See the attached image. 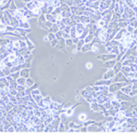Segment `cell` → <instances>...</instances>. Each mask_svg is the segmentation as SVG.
<instances>
[{
    "label": "cell",
    "mask_w": 137,
    "mask_h": 137,
    "mask_svg": "<svg viewBox=\"0 0 137 137\" xmlns=\"http://www.w3.org/2000/svg\"><path fill=\"white\" fill-rule=\"evenodd\" d=\"M52 6L54 7H59L61 6V2L60 0H52Z\"/></svg>",
    "instance_id": "cell-34"
},
{
    "label": "cell",
    "mask_w": 137,
    "mask_h": 137,
    "mask_svg": "<svg viewBox=\"0 0 137 137\" xmlns=\"http://www.w3.org/2000/svg\"><path fill=\"white\" fill-rule=\"evenodd\" d=\"M16 81H17V84H18V85H26V78L19 76V77L16 80Z\"/></svg>",
    "instance_id": "cell-19"
},
{
    "label": "cell",
    "mask_w": 137,
    "mask_h": 137,
    "mask_svg": "<svg viewBox=\"0 0 137 137\" xmlns=\"http://www.w3.org/2000/svg\"><path fill=\"white\" fill-rule=\"evenodd\" d=\"M66 131V126L64 125V123L61 122L59 123V127H58V132H65Z\"/></svg>",
    "instance_id": "cell-33"
},
{
    "label": "cell",
    "mask_w": 137,
    "mask_h": 137,
    "mask_svg": "<svg viewBox=\"0 0 137 137\" xmlns=\"http://www.w3.org/2000/svg\"><path fill=\"white\" fill-rule=\"evenodd\" d=\"M19 74H20V76L21 77H24V78H28L29 77V68H23L20 69V71H19Z\"/></svg>",
    "instance_id": "cell-11"
},
{
    "label": "cell",
    "mask_w": 137,
    "mask_h": 137,
    "mask_svg": "<svg viewBox=\"0 0 137 137\" xmlns=\"http://www.w3.org/2000/svg\"><path fill=\"white\" fill-rule=\"evenodd\" d=\"M64 112L66 114V117H67V118H71L73 115H74V113H75V109H74L73 107H69V108L65 110Z\"/></svg>",
    "instance_id": "cell-10"
},
{
    "label": "cell",
    "mask_w": 137,
    "mask_h": 137,
    "mask_svg": "<svg viewBox=\"0 0 137 137\" xmlns=\"http://www.w3.org/2000/svg\"><path fill=\"white\" fill-rule=\"evenodd\" d=\"M17 57H18V55L16 54L15 52H10V53H8L7 56H6V58L8 59L9 62H13L14 60L17 59Z\"/></svg>",
    "instance_id": "cell-17"
},
{
    "label": "cell",
    "mask_w": 137,
    "mask_h": 137,
    "mask_svg": "<svg viewBox=\"0 0 137 137\" xmlns=\"http://www.w3.org/2000/svg\"><path fill=\"white\" fill-rule=\"evenodd\" d=\"M26 42H27V50H32L33 49H34V45L32 44L31 41L27 40Z\"/></svg>",
    "instance_id": "cell-38"
},
{
    "label": "cell",
    "mask_w": 137,
    "mask_h": 137,
    "mask_svg": "<svg viewBox=\"0 0 137 137\" xmlns=\"http://www.w3.org/2000/svg\"><path fill=\"white\" fill-rule=\"evenodd\" d=\"M10 102H12L13 104H18V99H17V97L16 96H10Z\"/></svg>",
    "instance_id": "cell-39"
},
{
    "label": "cell",
    "mask_w": 137,
    "mask_h": 137,
    "mask_svg": "<svg viewBox=\"0 0 137 137\" xmlns=\"http://www.w3.org/2000/svg\"><path fill=\"white\" fill-rule=\"evenodd\" d=\"M93 38H94V35L89 33V34L84 37V42H85V43H91V40H92Z\"/></svg>",
    "instance_id": "cell-20"
},
{
    "label": "cell",
    "mask_w": 137,
    "mask_h": 137,
    "mask_svg": "<svg viewBox=\"0 0 137 137\" xmlns=\"http://www.w3.org/2000/svg\"><path fill=\"white\" fill-rule=\"evenodd\" d=\"M65 44L67 46H72L73 45L72 38L70 37V38H68V39H65Z\"/></svg>",
    "instance_id": "cell-44"
},
{
    "label": "cell",
    "mask_w": 137,
    "mask_h": 137,
    "mask_svg": "<svg viewBox=\"0 0 137 137\" xmlns=\"http://www.w3.org/2000/svg\"><path fill=\"white\" fill-rule=\"evenodd\" d=\"M35 84V81L32 78H27L26 79V86L27 87H32Z\"/></svg>",
    "instance_id": "cell-22"
},
{
    "label": "cell",
    "mask_w": 137,
    "mask_h": 137,
    "mask_svg": "<svg viewBox=\"0 0 137 137\" xmlns=\"http://www.w3.org/2000/svg\"><path fill=\"white\" fill-rule=\"evenodd\" d=\"M116 74H117V75L115 76V79H114V81L115 82L126 81V77H125L122 72H118V73H116Z\"/></svg>",
    "instance_id": "cell-9"
},
{
    "label": "cell",
    "mask_w": 137,
    "mask_h": 137,
    "mask_svg": "<svg viewBox=\"0 0 137 137\" xmlns=\"http://www.w3.org/2000/svg\"><path fill=\"white\" fill-rule=\"evenodd\" d=\"M115 76V72L113 71L112 68H109L103 75V80H111Z\"/></svg>",
    "instance_id": "cell-6"
},
{
    "label": "cell",
    "mask_w": 137,
    "mask_h": 137,
    "mask_svg": "<svg viewBox=\"0 0 137 137\" xmlns=\"http://www.w3.org/2000/svg\"><path fill=\"white\" fill-rule=\"evenodd\" d=\"M115 63H116V62H115V60H112V59H111V61H107V62H105L104 66L108 68H113V66L115 65Z\"/></svg>",
    "instance_id": "cell-26"
},
{
    "label": "cell",
    "mask_w": 137,
    "mask_h": 137,
    "mask_svg": "<svg viewBox=\"0 0 137 137\" xmlns=\"http://www.w3.org/2000/svg\"><path fill=\"white\" fill-rule=\"evenodd\" d=\"M111 101V104H112V107L114 108V109H120V106H121V100H119L118 99H114L112 100H110Z\"/></svg>",
    "instance_id": "cell-13"
},
{
    "label": "cell",
    "mask_w": 137,
    "mask_h": 137,
    "mask_svg": "<svg viewBox=\"0 0 137 137\" xmlns=\"http://www.w3.org/2000/svg\"><path fill=\"white\" fill-rule=\"evenodd\" d=\"M6 132H16V128H15V126H14V125L10 124L8 127H7V129H6Z\"/></svg>",
    "instance_id": "cell-41"
},
{
    "label": "cell",
    "mask_w": 137,
    "mask_h": 137,
    "mask_svg": "<svg viewBox=\"0 0 137 137\" xmlns=\"http://www.w3.org/2000/svg\"><path fill=\"white\" fill-rule=\"evenodd\" d=\"M26 61V59H25V56H18L17 57V59L14 60L12 64H13V66H18V65H22L24 62Z\"/></svg>",
    "instance_id": "cell-5"
},
{
    "label": "cell",
    "mask_w": 137,
    "mask_h": 137,
    "mask_svg": "<svg viewBox=\"0 0 137 137\" xmlns=\"http://www.w3.org/2000/svg\"><path fill=\"white\" fill-rule=\"evenodd\" d=\"M128 22V25H130V26H132V27H133L134 28L136 27V17L134 16V17H132V18H129L127 20Z\"/></svg>",
    "instance_id": "cell-16"
},
{
    "label": "cell",
    "mask_w": 137,
    "mask_h": 137,
    "mask_svg": "<svg viewBox=\"0 0 137 137\" xmlns=\"http://www.w3.org/2000/svg\"><path fill=\"white\" fill-rule=\"evenodd\" d=\"M46 20L49 21V22H51L52 24L53 23H56V19H55V17L52 15V14H46Z\"/></svg>",
    "instance_id": "cell-18"
},
{
    "label": "cell",
    "mask_w": 137,
    "mask_h": 137,
    "mask_svg": "<svg viewBox=\"0 0 137 137\" xmlns=\"http://www.w3.org/2000/svg\"><path fill=\"white\" fill-rule=\"evenodd\" d=\"M121 68H122V62H121V61L118 62L117 64L115 63V65L113 66V71L115 72V74L120 72V71H121Z\"/></svg>",
    "instance_id": "cell-21"
},
{
    "label": "cell",
    "mask_w": 137,
    "mask_h": 137,
    "mask_svg": "<svg viewBox=\"0 0 137 137\" xmlns=\"http://www.w3.org/2000/svg\"><path fill=\"white\" fill-rule=\"evenodd\" d=\"M1 99H2V96H1V94H0V100H1Z\"/></svg>",
    "instance_id": "cell-47"
},
{
    "label": "cell",
    "mask_w": 137,
    "mask_h": 137,
    "mask_svg": "<svg viewBox=\"0 0 137 137\" xmlns=\"http://www.w3.org/2000/svg\"><path fill=\"white\" fill-rule=\"evenodd\" d=\"M48 38H49V41H52L54 40V39H56V37H55V34L54 33H52V32H50V33H49L48 34Z\"/></svg>",
    "instance_id": "cell-35"
},
{
    "label": "cell",
    "mask_w": 137,
    "mask_h": 137,
    "mask_svg": "<svg viewBox=\"0 0 137 137\" xmlns=\"http://www.w3.org/2000/svg\"><path fill=\"white\" fill-rule=\"evenodd\" d=\"M18 27L23 28V29H28V28L30 27V25H29V23L28 22H19Z\"/></svg>",
    "instance_id": "cell-23"
},
{
    "label": "cell",
    "mask_w": 137,
    "mask_h": 137,
    "mask_svg": "<svg viewBox=\"0 0 137 137\" xmlns=\"http://www.w3.org/2000/svg\"><path fill=\"white\" fill-rule=\"evenodd\" d=\"M38 1H44V0H38Z\"/></svg>",
    "instance_id": "cell-48"
},
{
    "label": "cell",
    "mask_w": 137,
    "mask_h": 137,
    "mask_svg": "<svg viewBox=\"0 0 137 137\" xmlns=\"http://www.w3.org/2000/svg\"><path fill=\"white\" fill-rule=\"evenodd\" d=\"M62 18H63V17L61 16V14H58V15H56L55 16V19H56V22H60L61 20H62Z\"/></svg>",
    "instance_id": "cell-42"
},
{
    "label": "cell",
    "mask_w": 137,
    "mask_h": 137,
    "mask_svg": "<svg viewBox=\"0 0 137 137\" xmlns=\"http://www.w3.org/2000/svg\"><path fill=\"white\" fill-rule=\"evenodd\" d=\"M134 27H132V26H130V25H127V27H125V30H126V32H128V33H132V32L134 31Z\"/></svg>",
    "instance_id": "cell-37"
},
{
    "label": "cell",
    "mask_w": 137,
    "mask_h": 137,
    "mask_svg": "<svg viewBox=\"0 0 137 137\" xmlns=\"http://www.w3.org/2000/svg\"><path fill=\"white\" fill-rule=\"evenodd\" d=\"M33 97V100L36 101L37 103H38L39 101H40L43 98H44V96L42 95V94H38V95H34V96H32Z\"/></svg>",
    "instance_id": "cell-29"
},
{
    "label": "cell",
    "mask_w": 137,
    "mask_h": 137,
    "mask_svg": "<svg viewBox=\"0 0 137 137\" xmlns=\"http://www.w3.org/2000/svg\"><path fill=\"white\" fill-rule=\"evenodd\" d=\"M32 12V14H33V16H40L41 15V12H42V10H41V7H39V6H35L33 8L30 10Z\"/></svg>",
    "instance_id": "cell-12"
},
{
    "label": "cell",
    "mask_w": 137,
    "mask_h": 137,
    "mask_svg": "<svg viewBox=\"0 0 137 137\" xmlns=\"http://www.w3.org/2000/svg\"><path fill=\"white\" fill-rule=\"evenodd\" d=\"M121 71H122V73H123L125 77H127L128 73L131 71V69H130V66H122Z\"/></svg>",
    "instance_id": "cell-15"
},
{
    "label": "cell",
    "mask_w": 137,
    "mask_h": 137,
    "mask_svg": "<svg viewBox=\"0 0 137 137\" xmlns=\"http://www.w3.org/2000/svg\"><path fill=\"white\" fill-rule=\"evenodd\" d=\"M32 96L34 95H38V94H41V91L39 89H37V88H35V89H33L31 91V93H30Z\"/></svg>",
    "instance_id": "cell-32"
},
{
    "label": "cell",
    "mask_w": 137,
    "mask_h": 137,
    "mask_svg": "<svg viewBox=\"0 0 137 137\" xmlns=\"http://www.w3.org/2000/svg\"><path fill=\"white\" fill-rule=\"evenodd\" d=\"M10 76L13 78L14 80H17L19 76H20V74H19V71H17V72H12L10 73Z\"/></svg>",
    "instance_id": "cell-40"
},
{
    "label": "cell",
    "mask_w": 137,
    "mask_h": 137,
    "mask_svg": "<svg viewBox=\"0 0 137 137\" xmlns=\"http://www.w3.org/2000/svg\"><path fill=\"white\" fill-rule=\"evenodd\" d=\"M96 27L97 28H103V27H106V23L103 19H99V20H97V22H96Z\"/></svg>",
    "instance_id": "cell-14"
},
{
    "label": "cell",
    "mask_w": 137,
    "mask_h": 137,
    "mask_svg": "<svg viewBox=\"0 0 137 137\" xmlns=\"http://www.w3.org/2000/svg\"><path fill=\"white\" fill-rule=\"evenodd\" d=\"M91 50L93 53H98L100 51V46H99V44H94V45L91 46Z\"/></svg>",
    "instance_id": "cell-27"
},
{
    "label": "cell",
    "mask_w": 137,
    "mask_h": 137,
    "mask_svg": "<svg viewBox=\"0 0 137 137\" xmlns=\"http://www.w3.org/2000/svg\"><path fill=\"white\" fill-rule=\"evenodd\" d=\"M69 36H70L71 38H75V37H77V33H76L75 27H71L70 31H69Z\"/></svg>",
    "instance_id": "cell-28"
},
{
    "label": "cell",
    "mask_w": 137,
    "mask_h": 137,
    "mask_svg": "<svg viewBox=\"0 0 137 137\" xmlns=\"http://www.w3.org/2000/svg\"><path fill=\"white\" fill-rule=\"evenodd\" d=\"M135 15H136V13L132 8L128 7L127 6H124V9H123V12L122 14V18H123L124 20H128L129 18L134 17Z\"/></svg>",
    "instance_id": "cell-1"
},
{
    "label": "cell",
    "mask_w": 137,
    "mask_h": 137,
    "mask_svg": "<svg viewBox=\"0 0 137 137\" xmlns=\"http://www.w3.org/2000/svg\"><path fill=\"white\" fill-rule=\"evenodd\" d=\"M12 45H13L14 50H19V49H20V42H19L18 39H14V40H12Z\"/></svg>",
    "instance_id": "cell-24"
},
{
    "label": "cell",
    "mask_w": 137,
    "mask_h": 137,
    "mask_svg": "<svg viewBox=\"0 0 137 137\" xmlns=\"http://www.w3.org/2000/svg\"><path fill=\"white\" fill-rule=\"evenodd\" d=\"M6 31V24L4 22H0V32Z\"/></svg>",
    "instance_id": "cell-36"
},
{
    "label": "cell",
    "mask_w": 137,
    "mask_h": 137,
    "mask_svg": "<svg viewBox=\"0 0 137 137\" xmlns=\"http://www.w3.org/2000/svg\"><path fill=\"white\" fill-rule=\"evenodd\" d=\"M31 1H35V0H31Z\"/></svg>",
    "instance_id": "cell-49"
},
{
    "label": "cell",
    "mask_w": 137,
    "mask_h": 137,
    "mask_svg": "<svg viewBox=\"0 0 137 137\" xmlns=\"http://www.w3.org/2000/svg\"><path fill=\"white\" fill-rule=\"evenodd\" d=\"M19 42H20V49L27 48V42L25 40H19Z\"/></svg>",
    "instance_id": "cell-45"
},
{
    "label": "cell",
    "mask_w": 137,
    "mask_h": 137,
    "mask_svg": "<svg viewBox=\"0 0 137 137\" xmlns=\"http://www.w3.org/2000/svg\"><path fill=\"white\" fill-rule=\"evenodd\" d=\"M50 31L52 32V33H56V32H57L59 29V24H58V23H53V24H52V26H51V27H50Z\"/></svg>",
    "instance_id": "cell-25"
},
{
    "label": "cell",
    "mask_w": 137,
    "mask_h": 137,
    "mask_svg": "<svg viewBox=\"0 0 137 137\" xmlns=\"http://www.w3.org/2000/svg\"><path fill=\"white\" fill-rule=\"evenodd\" d=\"M69 107H72V104L70 103V102H65V103H63L62 104V109L63 110H66V109H68V108H69Z\"/></svg>",
    "instance_id": "cell-43"
},
{
    "label": "cell",
    "mask_w": 137,
    "mask_h": 137,
    "mask_svg": "<svg viewBox=\"0 0 137 137\" xmlns=\"http://www.w3.org/2000/svg\"><path fill=\"white\" fill-rule=\"evenodd\" d=\"M74 27H75V29H76L77 37H81V35L82 34V32L85 30V27H86V26H85L84 24H82V23L79 22V23H76V25H75Z\"/></svg>",
    "instance_id": "cell-3"
},
{
    "label": "cell",
    "mask_w": 137,
    "mask_h": 137,
    "mask_svg": "<svg viewBox=\"0 0 137 137\" xmlns=\"http://www.w3.org/2000/svg\"><path fill=\"white\" fill-rule=\"evenodd\" d=\"M98 38L100 42L101 43H105L107 41V31H106V27L100 28L99 33H98Z\"/></svg>",
    "instance_id": "cell-2"
},
{
    "label": "cell",
    "mask_w": 137,
    "mask_h": 137,
    "mask_svg": "<svg viewBox=\"0 0 137 137\" xmlns=\"http://www.w3.org/2000/svg\"><path fill=\"white\" fill-rule=\"evenodd\" d=\"M30 1H31V0H23V2H24L25 4H27V3H29Z\"/></svg>",
    "instance_id": "cell-46"
},
{
    "label": "cell",
    "mask_w": 137,
    "mask_h": 137,
    "mask_svg": "<svg viewBox=\"0 0 137 137\" xmlns=\"http://www.w3.org/2000/svg\"><path fill=\"white\" fill-rule=\"evenodd\" d=\"M77 120H79L81 123H85L86 121H88L89 120V115L86 113V112H81V113L78 114V119Z\"/></svg>",
    "instance_id": "cell-7"
},
{
    "label": "cell",
    "mask_w": 137,
    "mask_h": 137,
    "mask_svg": "<svg viewBox=\"0 0 137 137\" xmlns=\"http://www.w3.org/2000/svg\"><path fill=\"white\" fill-rule=\"evenodd\" d=\"M9 42L10 40L7 39V37H0V46H6Z\"/></svg>",
    "instance_id": "cell-30"
},
{
    "label": "cell",
    "mask_w": 137,
    "mask_h": 137,
    "mask_svg": "<svg viewBox=\"0 0 137 137\" xmlns=\"http://www.w3.org/2000/svg\"><path fill=\"white\" fill-rule=\"evenodd\" d=\"M9 83L7 81V78L6 77H0V90L4 89L6 87H8Z\"/></svg>",
    "instance_id": "cell-8"
},
{
    "label": "cell",
    "mask_w": 137,
    "mask_h": 137,
    "mask_svg": "<svg viewBox=\"0 0 137 137\" xmlns=\"http://www.w3.org/2000/svg\"><path fill=\"white\" fill-rule=\"evenodd\" d=\"M96 101L99 103V104H103L105 101H107L108 100V97H107V95H104V94H101V93H100L99 95L97 96L95 98Z\"/></svg>",
    "instance_id": "cell-4"
},
{
    "label": "cell",
    "mask_w": 137,
    "mask_h": 137,
    "mask_svg": "<svg viewBox=\"0 0 137 137\" xmlns=\"http://www.w3.org/2000/svg\"><path fill=\"white\" fill-rule=\"evenodd\" d=\"M85 68H86V69H88V70L92 69V68H94V64L92 63L91 61H88V62L85 64Z\"/></svg>",
    "instance_id": "cell-31"
}]
</instances>
